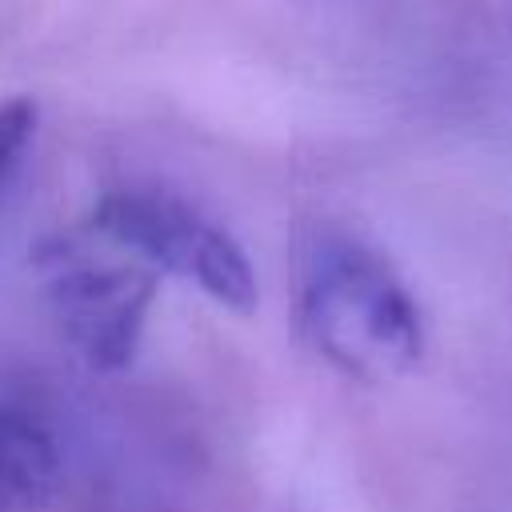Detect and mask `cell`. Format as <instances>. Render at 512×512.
I'll return each mask as SVG.
<instances>
[{
  "label": "cell",
  "mask_w": 512,
  "mask_h": 512,
  "mask_svg": "<svg viewBox=\"0 0 512 512\" xmlns=\"http://www.w3.org/2000/svg\"><path fill=\"white\" fill-rule=\"evenodd\" d=\"M292 280L300 332L336 372L380 384L420 360V308L364 236L340 224H308L292 248Z\"/></svg>",
  "instance_id": "obj_1"
},
{
  "label": "cell",
  "mask_w": 512,
  "mask_h": 512,
  "mask_svg": "<svg viewBox=\"0 0 512 512\" xmlns=\"http://www.w3.org/2000/svg\"><path fill=\"white\" fill-rule=\"evenodd\" d=\"M92 236L136 256L152 272H168L220 308L252 312L256 308V272L240 240L196 200L152 184L128 180L108 188L88 216Z\"/></svg>",
  "instance_id": "obj_2"
},
{
  "label": "cell",
  "mask_w": 512,
  "mask_h": 512,
  "mask_svg": "<svg viewBox=\"0 0 512 512\" xmlns=\"http://www.w3.org/2000/svg\"><path fill=\"white\" fill-rule=\"evenodd\" d=\"M112 252H96L80 236H52L36 252L52 320L96 372L132 364L156 300V272L120 248Z\"/></svg>",
  "instance_id": "obj_3"
},
{
  "label": "cell",
  "mask_w": 512,
  "mask_h": 512,
  "mask_svg": "<svg viewBox=\"0 0 512 512\" xmlns=\"http://www.w3.org/2000/svg\"><path fill=\"white\" fill-rule=\"evenodd\" d=\"M64 460L52 424L24 400H0V512H40L56 500Z\"/></svg>",
  "instance_id": "obj_4"
},
{
  "label": "cell",
  "mask_w": 512,
  "mask_h": 512,
  "mask_svg": "<svg viewBox=\"0 0 512 512\" xmlns=\"http://www.w3.org/2000/svg\"><path fill=\"white\" fill-rule=\"evenodd\" d=\"M36 104L28 96H12L0 100V196L8 192V184L16 180V172L24 168V156L36 140Z\"/></svg>",
  "instance_id": "obj_5"
}]
</instances>
